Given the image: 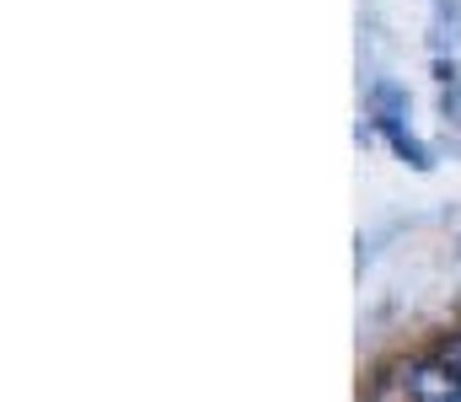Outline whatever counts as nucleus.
I'll list each match as a JSON object with an SVG mask.
<instances>
[{
    "label": "nucleus",
    "instance_id": "nucleus-1",
    "mask_svg": "<svg viewBox=\"0 0 461 402\" xmlns=\"http://www.w3.org/2000/svg\"><path fill=\"white\" fill-rule=\"evenodd\" d=\"M402 376H408V398L413 402H461V376L446 371L435 354L429 360H413Z\"/></svg>",
    "mask_w": 461,
    "mask_h": 402
},
{
    "label": "nucleus",
    "instance_id": "nucleus-2",
    "mask_svg": "<svg viewBox=\"0 0 461 402\" xmlns=\"http://www.w3.org/2000/svg\"><path fill=\"white\" fill-rule=\"evenodd\" d=\"M375 130H381L386 139H392V150H397V156H402L408 166H419V172H429V150H424V145H419L413 134L402 130V119H375Z\"/></svg>",
    "mask_w": 461,
    "mask_h": 402
},
{
    "label": "nucleus",
    "instance_id": "nucleus-3",
    "mask_svg": "<svg viewBox=\"0 0 461 402\" xmlns=\"http://www.w3.org/2000/svg\"><path fill=\"white\" fill-rule=\"evenodd\" d=\"M435 360H440L446 371H456V376H461V333H451V338H446V344L435 349Z\"/></svg>",
    "mask_w": 461,
    "mask_h": 402
},
{
    "label": "nucleus",
    "instance_id": "nucleus-4",
    "mask_svg": "<svg viewBox=\"0 0 461 402\" xmlns=\"http://www.w3.org/2000/svg\"><path fill=\"white\" fill-rule=\"evenodd\" d=\"M451 113H456V119H461V97H451Z\"/></svg>",
    "mask_w": 461,
    "mask_h": 402
}]
</instances>
